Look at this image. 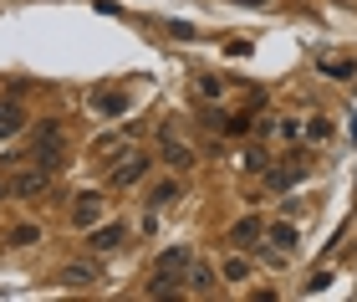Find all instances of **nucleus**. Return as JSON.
<instances>
[{"instance_id":"ddd939ff","label":"nucleus","mask_w":357,"mask_h":302,"mask_svg":"<svg viewBox=\"0 0 357 302\" xmlns=\"http://www.w3.org/2000/svg\"><path fill=\"white\" fill-rule=\"evenodd\" d=\"M97 266H61V287H92Z\"/></svg>"},{"instance_id":"f3484780","label":"nucleus","mask_w":357,"mask_h":302,"mask_svg":"<svg viewBox=\"0 0 357 302\" xmlns=\"http://www.w3.org/2000/svg\"><path fill=\"white\" fill-rule=\"evenodd\" d=\"M240 169H245V174H266V169H271L266 149H245V154H240Z\"/></svg>"},{"instance_id":"f03ea898","label":"nucleus","mask_w":357,"mask_h":302,"mask_svg":"<svg viewBox=\"0 0 357 302\" xmlns=\"http://www.w3.org/2000/svg\"><path fill=\"white\" fill-rule=\"evenodd\" d=\"M158 159H164V164H169L174 174H184V169L199 164V154H194V149H189L174 129H158Z\"/></svg>"},{"instance_id":"2eb2a0df","label":"nucleus","mask_w":357,"mask_h":302,"mask_svg":"<svg viewBox=\"0 0 357 302\" xmlns=\"http://www.w3.org/2000/svg\"><path fill=\"white\" fill-rule=\"evenodd\" d=\"M220 277H225V282H250V261H245V257L235 251V257L220 266Z\"/></svg>"},{"instance_id":"4be33fe9","label":"nucleus","mask_w":357,"mask_h":302,"mask_svg":"<svg viewBox=\"0 0 357 302\" xmlns=\"http://www.w3.org/2000/svg\"><path fill=\"white\" fill-rule=\"evenodd\" d=\"M10 195V180H6V174H0V200H6Z\"/></svg>"},{"instance_id":"412c9836","label":"nucleus","mask_w":357,"mask_h":302,"mask_svg":"<svg viewBox=\"0 0 357 302\" xmlns=\"http://www.w3.org/2000/svg\"><path fill=\"white\" fill-rule=\"evenodd\" d=\"M169 36H174V41H194V31H189L184 21H174V26H169Z\"/></svg>"},{"instance_id":"aec40b11","label":"nucleus","mask_w":357,"mask_h":302,"mask_svg":"<svg viewBox=\"0 0 357 302\" xmlns=\"http://www.w3.org/2000/svg\"><path fill=\"white\" fill-rule=\"evenodd\" d=\"M281 138H291V144H296V138H301V123H296V118H286V123H281Z\"/></svg>"},{"instance_id":"9b49d317","label":"nucleus","mask_w":357,"mask_h":302,"mask_svg":"<svg viewBox=\"0 0 357 302\" xmlns=\"http://www.w3.org/2000/svg\"><path fill=\"white\" fill-rule=\"evenodd\" d=\"M321 77H337V82H352V77H357V57H321Z\"/></svg>"},{"instance_id":"0eeeda50","label":"nucleus","mask_w":357,"mask_h":302,"mask_svg":"<svg viewBox=\"0 0 357 302\" xmlns=\"http://www.w3.org/2000/svg\"><path fill=\"white\" fill-rule=\"evenodd\" d=\"M266 241V226H261V220H240V226H230V246L235 251H255V246H261Z\"/></svg>"},{"instance_id":"7ed1b4c3","label":"nucleus","mask_w":357,"mask_h":302,"mask_svg":"<svg viewBox=\"0 0 357 302\" xmlns=\"http://www.w3.org/2000/svg\"><path fill=\"white\" fill-rule=\"evenodd\" d=\"M46 189H52V169H21L10 180V200H36V195H46Z\"/></svg>"},{"instance_id":"6ab92c4d","label":"nucleus","mask_w":357,"mask_h":302,"mask_svg":"<svg viewBox=\"0 0 357 302\" xmlns=\"http://www.w3.org/2000/svg\"><path fill=\"white\" fill-rule=\"evenodd\" d=\"M194 92H199V98H220V92H225V82H220V77H199V82H194Z\"/></svg>"},{"instance_id":"6e6552de","label":"nucleus","mask_w":357,"mask_h":302,"mask_svg":"<svg viewBox=\"0 0 357 302\" xmlns=\"http://www.w3.org/2000/svg\"><path fill=\"white\" fill-rule=\"evenodd\" d=\"M178 200H184V185H178L174 174H169V180H158V185L149 189V205H153V210H169V205H178Z\"/></svg>"},{"instance_id":"f257e3e1","label":"nucleus","mask_w":357,"mask_h":302,"mask_svg":"<svg viewBox=\"0 0 357 302\" xmlns=\"http://www.w3.org/2000/svg\"><path fill=\"white\" fill-rule=\"evenodd\" d=\"M149 169H153V159L149 154H138V149H123L118 159H112V169H107V180L118 185V189H133L149 180Z\"/></svg>"},{"instance_id":"9d476101","label":"nucleus","mask_w":357,"mask_h":302,"mask_svg":"<svg viewBox=\"0 0 357 302\" xmlns=\"http://www.w3.org/2000/svg\"><path fill=\"white\" fill-rule=\"evenodd\" d=\"M21 129H26V108L15 103V98H10V103H0V138H15Z\"/></svg>"},{"instance_id":"1a4fd4ad","label":"nucleus","mask_w":357,"mask_h":302,"mask_svg":"<svg viewBox=\"0 0 357 302\" xmlns=\"http://www.w3.org/2000/svg\"><path fill=\"white\" fill-rule=\"evenodd\" d=\"M92 113H102V118H118V113H128V92H92Z\"/></svg>"},{"instance_id":"dca6fc26","label":"nucleus","mask_w":357,"mask_h":302,"mask_svg":"<svg viewBox=\"0 0 357 302\" xmlns=\"http://www.w3.org/2000/svg\"><path fill=\"white\" fill-rule=\"evenodd\" d=\"M6 241H10V246H36V241H41V226H31V220H26V226H10Z\"/></svg>"},{"instance_id":"20e7f679","label":"nucleus","mask_w":357,"mask_h":302,"mask_svg":"<svg viewBox=\"0 0 357 302\" xmlns=\"http://www.w3.org/2000/svg\"><path fill=\"white\" fill-rule=\"evenodd\" d=\"M128 241V226H123V220H97V226L87 231V246L97 251V257H107V251H118Z\"/></svg>"},{"instance_id":"f8f14e48","label":"nucleus","mask_w":357,"mask_h":302,"mask_svg":"<svg viewBox=\"0 0 357 302\" xmlns=\"http://www.w3.org/2000/svg\"><path fill=\"white\" fill-rule=\"evenodd\" d=\"M266 241H271V246H281V251H291V257H296V241H301V236H296V226H286V220H281V226H266Z\"/></svg>"},{"instance_id":"39448f33","label":"nucleus","mask_w":357,"mask_h":302,"mask_svg":"<svg viewBox=\"0 0 357 302\" xmlns=\"http://www.w3.org/2000/svg\"><path fill=\"white\" fill-rule=\"evenodd\" d=\"M102 210H107V200L97 195V189H82V195L72 200V226L77 231H92L97 220H102Z\"/></svg>"},{"instance_id":"4468645a","label":"nucleus","mask_w":357,"mask_h":302,"mask_svg":"<svg viewBox=\"0 0 357 302\" xmlns=\"http://www.w3.org/2000/svg\"><path fill=\"white\" fill-rule=\"evenodd\" d=\"M36 149H67V129H61V123H46L36 134Z\"/></svg>"},{"instance_id":"5701e85b","label":"nucleus","mask_w":357,"mask_h":302,"mask_svg":"<svg viewBox=\"0 0 357 302\" xmlns=\"http://www.w3.org/2000/svg\"><path fill=\"white\" fill-rule=\"evenodd\" d=\"M240 6H271V0H240Z\"/></svg>"},{"instance_id":"a211bd4d","label":"nucleus","mask_w":357,"mask_h":302,"mask_svg":"<svg viewBox=\"0 0 357 302\" xmlns=\"http://www.w3.org/2000/svg\"><path fill=\"white\" fill-rule=\"evenodd\" d=\"M301 138L321 144V138H332V123H327V118H312V123H301Z\"/></svg>"},{"instance_id":"423d86ee","label":"nucleus","mask_w":357,"mask_h":302,"mask_svg":"<svg viewBox=\"0 0 357 302\" xmlns=\"http://www.w3.org/2000/svg\"><path fill=\"white\" fill-rule=\"evenodd\" d=\"M215 282H220V272H215V266H204V261H189V272H184V292H189V297H204V292H215Z\"/></svg>"}]
</instances>
